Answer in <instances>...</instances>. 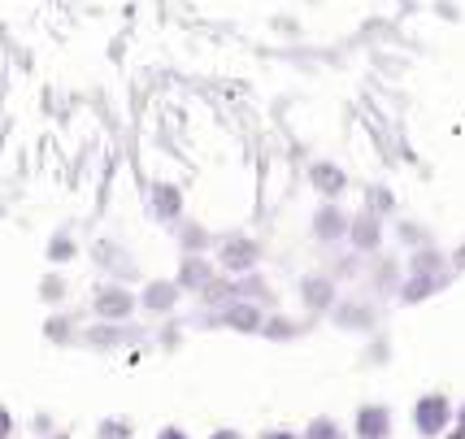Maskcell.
<instances>
[{
	"label": "cell",
	"instance_id": "cell-1",
	"mask_svg": "<svg viewBox=\"0 0 465 439\" xmlns=\"http://www.w3.org/2000/svg\"><path fill=\"white\" fill-rule=\"evenodd\" d=\"M213 261H218V270L223 274H252V270H262L265 261V244L257 235H248V231H231V235H218L213 244Z\"/></svg>",
	"mask_w": 465,
	"mask_h": 439
},
{
	"label": "cell",
	"instance_id": "cell-2",
	"mask_svg": "<svg viewBox=\"0 0 465 439\" xmlns=\"http://www.w3.org/2000/svg\"><path fill=\"white\" fill-rule=\"evenodd\" d=\"M87 309H92V318L101 322H131L140 314V292H131V283L101 279L92 300H87Z\"/></svg>",
	"mask_w": 465,
	"mask_h": 439
},
{
	"label": "cell",
	"instance_id": "cell-3",
	"mask_svg": "<svg viewBox=\"0 0 465 439\" xmlns=\"http://www.w3.org/2000/svg\"><path fill=\"white\" fill-rule=\"evenodd\" d=\"M452 418H457V409H452V400L444 392H422L409 409V422H413L418 439H444Z\"/></svg>",
	"mask_w": 465,
	"mask_h": 439
},
{
	"label": "cell",
	"instance_id": "cell-4",
	"mask_svg": "<svg viewBox=\"0 0 465 439\" xmlns=\"http://www.w3.org/2000/svg\"><path fill=\"white\" fill-rule=\"evenodd\" d=\"M87 257H92V265L101 270L104 279H118V283H135V279H140L135 253H131L122 240H114V235H101V240L87 244Z\"/></svg>",
	"mask_w": 465,
	"mask_h": 439
},
{
	"label": "cell",
	"instance_id": "cell-5",
	"mask_svg": "<svg viewBox=\"0 0 465 439\" xmlns=\"http://www.w3.org/2000/svg\"><path fill=\"white\" fill-rule=\"evenodd\" d=\"M326 322H331L335 331H344V335H370V331L379 326V304L370 296H344V292H340V300L331 304Z\"/></svg>",
	"mask_w": 465,
	"mask_h": 439
},
{
	"label": "cell",
	"instance_id": "cell-6",
	"mask_svg": "<svg viewBox=\"0 0 465 439\" xmlns=\"http://www.w3.org/2000/svg\"><path fill=\"white\" fill-rule=\"evenodd\" d=\"M265 304H257V300H231L226 309H218V314H201V326H223V331H231V335H262L265 326Z\"/></svg>",
	"mask_w": 465,
	"mask_h": 439
},
{
	"label": "cell",
	"instance_id": "cell-7",
	"mask_svg": "<svg viewBox=\"0 0 465 439\" xmlns=\"http://www.w3.org/2000/svg\"><path fill=\"white\" fill-rule=\"evenodd\" d=\"M296 300L309 318H326L331 304L340 300V279L331 270H304L301 283H296Z\"/></svg>",
	"mask_w": 465,
	"mask_h": 439
},
{
	"label": "cell",
	"instance_id": "cell-8",
	"mask_svg": "<svg viewBox=\"0 0 465 439\" xmlns=\"http://www.w3.org/2000/svg\"><path fill=\"white\" fill-rule=\"evenodd\" d=\"M348 222H352V214L340 200H322L309 218V240L318 248H340V244H348Z\"/></svg>",
	"mask_w": 465,
	"mask_h": 439
},
{
	"label": "cell",
	"instance_id": "cell-9",
	"mask_svg": "<svg viewBox=\"0 0 465 439\" xmlns=\"http://www.w3.org/2000/svg\"><path fill=\"white\" fill-rule=\"evenodd\" d=\"M148 331L135 326V322H92V326H83L79 331V344L83 348H92V353H114V348H126V344H140Z\"/></svg>",
	"mask_w": 465,
	"mask_h": 439
},
{
	"label": "cell",
	"instance_id": "cell-10",
	"mask_svg": "<svg viewBox=\"0 0 465 439\" xmlns=\"http://www.w3.org/2000/svg\"><path fill=\"white\" fill-rule=\"evenodd\" d=\"M148 218L157 222V226H179L187 218V196H183L179 183H170V179L148 183Z\"/></svg>",
	"mask_w": 465,
	"mask_h": 439
},
{
	"label": "cell",
	"instance_id": "cell-11",
	"mask_svg": "<svg viewBox=\"0 0 465 439\" xmlns=\"http://www.w3.org/2000/svg\"><path fill=\"white\" fill-rule=\"evenodd\" d=\"M391 222L379 218V214H370V209H357L352 214V222H348V248L352 253H361V257H374V253H383V244H387V231Z\"/></svg>",
	"mask_w": 465,
	"mask_h": 439
},
{
	"label": "cell",
	"instance_id": "cell-12",
	"mask_svg": "<svg viewBox=\"0 0 465 439\" xmlns=\"http://www.w3.org/2000/svg\"><path fill=\"white\" fill-rule=\"evenodd\" d=\"M183 300H187V292H183L174 279H143L140 314H148V318H174Z\"/></svg>",
	"mask_w": 465,
	"mask_h": 439
},
{
	"label": "cell",
	"instance_id": "cell-13",
	"mask_svg": "<svg viewBox=\"0 0 465 439\" xmlns=\"http://www.w3.org/2000/svg\"><path fill=\"white\" fill-rule=\"evenodd\" d=\"M223 270H218V261L213 253H179V270H174V283H179L187 296H201L209 283L218 279Z\"/></svg>",
	"mask_w": 465,
	"mask_h": 439
},
{
	"label": "cell",
	"instance_id": "cell-14",
	"mask_svg": "<svg viewBox=\"0 0 465 439\" xmlns=\"http://www.w3.org/2000/svg\"><path fill=\"white\" fill-rule=\"evenodd\" d=\"M365 283H370L374 296H396L401 283H405V261L396 253H374L365 261Z\"/></svg>",
	"mask_w": 465,
	"mask_h": 439
},
{
	"label": "cell",
	"instance_id": "cell-15",
	"mask_svg": "<svg viewBox=\"0 0 465 439\" xmlns=\"http://www.w3.org/2000/svg\"><path fill=\"white\" fill-rule=\"evenodd\" d=\"M309 187H313V196L322 200H340L348 192V170L340 161H309Z\"/></svg>",
	"mask_w": 465,
	"mask_h": 439
},
{
	"label": "cell",
	"instance_id": "cell-16",
	"mask_svg": "<svg viewBox=\"0 0 465 439\" xmlns=\"http://www.w3.org/2000/svg\"><path fill=\"white\" fill-rule=\"evenodd\" d=\"M391 409L387 404H361L357 414H352V439H391Z\"/></svg>",
	"mask_w": 465,
	"mask_h": 439
},
{
	"label": "cell",
	"instance_id": "cell-17",
	"mask_svg": "<svg viewBox=\"0 0 465 439\" xmlns=\"http://www.w3.org/2000/svg\"><path fill=\"white\" fill-rule=\"evenodd\" d=\"M448 283H452V274H405L396 300H401V304H426L430 296H440Z\"/></svg>",
	"mask_w": 465,
	"mask_h": 439
},
{
	"label": "cell",
	"instance_id": "cell-18",
	"mask_svg": "<svg viewBox=\"0 0 465 439\" xmlns=\"http://www.w3.org/2000/svg\"><path fill=\"white\" fill-rule=\"evenodd\" d=\"M405 274H457V270H452V257L440 244H426V248H413L405 257Z\"/></svg>",
	"mask_w": 465,
	"mask_h": 439
},
{
	"label": "cell",
	"instance_id": "cell-19",
	"mask_svg": "<svg viewBox=\"0 0 465 439\" xmlns=\"http://www.w3.org/2000/svg\"><path fill=\"white\" fill-rule=\"evenodd\" d=\"M174 240H179V253H213L218 235H213V231H209L204 222L183 218L179 226H174Z\"/></svg>",
	"mask_w": 465,
	"mask_h": 439
},
{
	"label": "cell",
	"instance_id": "cell-20",
	"mask_svg": "<svg viewBox=\"0 0 465 439\" xmlns=\"http://www.w3.org/2000/svg\"><path fill=\"white\" fill-rule=\"evenodd\" d=\"M231 300H240V279H235V274H218V279L196 296V304H201L204 314H218V309H226Z\"/></svg>",
	"mask_w": 465,
	"mask_h": 439
},
{
	"label": "cell",
	"instance_id": "cell-21",
	"mask_svg": "<svg viewBox=\"0 0 465 439\" xmlns=\"http://www.w3.org/2000/svg\"><path fill=\"white\" fill-rule=\"evenodd\" d=\"M361 209H370V214H379V218H401V196L387 187V183H365L361 187Z\"/></svg>",
	"mask_w": 465,
	"mask_h": 439
},
{
	"label": "cell",
	"instance_id": "cell-22",
	"mask_svg": "<svg viewBox=\"0 0 465 439\" xmlns=\"http://www.w3.org/2000/svg\"><path fill=\"white\" fill-rule=\"evenodd\" d=\"M391 240L401 244L405 253H413V248L435 244V231H430L422 218H391Z\"/></svg>",
	"mask_w": 465,
	"mask_h": 439
},
{
	"label": "cell",
	"instance_id": "cell-23",
	"mask_svg": "<svg viewBox=\"0 0 465 439\" xmlns=\"http://www.w3.org/2000/svg\"><path fill=\"white\" fill-rule=\"evenodd\" d=\"M304 335V322H296V318H287V314H265V326H262V340H270V344H296Z\"/></svg>",
	"mask_w": 465,
	"mask_h": 439
},
{
	"label": "cell",
	"instance_id": "cell-24",
	"mask_svg": "<svg viewBox=\"0 0 465 439\" xmlns=\"http://www.w3.org/2000/svg\"><path fill=\"white\" fill-rule=\"evenodd\" d=\"M79 322L70 318V314H61V309H53L48 314V322H44V340L48 344H79Z\"/></svg>",
	"mask_w": 465,
	"mask_h": 439
},
{
	"label": "cell",
	"instance_id": "cell-25",
	"mask_svg": "<svg viewBox=\"0 0 465 439\" xmlns=\"http://www.w3.org/2000/svg\"><path fill=\"white\" fill-rule=\"evenodd\" d=\"M48 265H70V261L79 257V240L70 235V231H53V240H48Z\"/></svg>",
	"mask_w": 465,
	"mask_h": 439
},
{
	"label": "cell",
	"instance_id": "cell-26",
	"mask_svg": "<svg viewBox=\"0 0 465 439\" xmlns=\"http://www.w3.org/2000/svg\"><path fill=\"white\" fill-rule=\"evenodd\" d=\"M240 296L243 300H257L265 309H274V287L262 279V270H252V274H240Z\"/></svg>",
	"mask_w": 465,
	"mask_h": 439
},
{
	"label": "cell",
	"instance_id": "cell-27",
	"mask_svg": "<svg viewBox=\"0 0 465 439\" xmlns=\"http://www.w3.org/2000/svg\"><path fill=\"white\" fill-rule=\"evenodd\" d=\"M365 261H370V257H361V253H352V248H348V253H340V257L326 261V270H331V274H335L340 283H344V279H361V274H365Z\"/></svg>",
	"mask_w": 465,
	"mask_h": 439
},
{
	"label": "cell",
	"instance_id": "cell-28",
	"mask_svg": "<svg viewBox=\"0 0 465 439\" xmlns=\"http://www.w3.org/2000/svg\"><path fill=\"white\" fill-rule=\"evenodd\" d=\"M301 435H304V439H348V431H344V422H340V418H331V414H318V418L304 422Z\"/></svg>",
	"mask_w": 465,
	"mask_h": 439
},
{
	"label": "cell",
	"instance_id": "cell-29",
	"mask_svg": "<svg viewBox=\"0 0 465 439\" xmlns=\"http://www.w3.org/2000/svg\"><path fill=\"white\" fill-rule=\"evenodd\" d=\"M96 439H135V418H126V414H109V418L96 422Z\"/></svg>",
	"mask_w": 465,
	"mask_h": 439
},
{
	"label": "cell",
	"instance_id": "cell-30",
	"mask_svg": "<svg viewBox=\"0 0 465 439\" xmlns=\"http://www.w3.org/2000/svg\"><path fill=\"white\" fill-rule=\"evenodd\" d=\"M65 296H70V283L61 279L57 270H48V274L40 279V300L48 304V309H61V304H65Z\"/></svg>",
	"mask_w": 465,
	"mask_h": 439
},
{
	"label": "cell",
	"instance_id": "cell-31",
	"mask_svg": "<svg viewBox=\"0 0 465 439\" xmlns=\"http://www.w3.org/2000/svg\"><path fill=\"white\" fill-rule=\"evenodd\" d=\"M14 431H18V422H14V414L0 404V439H14Z\"/></svg>",
	"mask_w": 465,
	"mask_h": 439
},
{
	"label": "cell",
	"instance_id": "cell-32",
	"mask_svg": "<svg viewBox=\"0 0 465 439\" xmlns=\"http://www.w3.org/2000/svg\"><path fill=\"white\" fill-rule=\"evenodd\" d=\"M157 439H192V435H187L183 426H174V422H170V426H162V431H157Z\"/></svg>",
	"mask_w": 465,
	"mask_h": 439
},
{
	"label": "cell",
	"instance_id": "cell-33",
	"mask_svg": "<svg viewBox=\"0 0 465 439\" xmlns=\"http://www.w3.org/2000/svg\"><path fill=\"white\" fill-rule=\"evenodd\" d=\"M262 439H304L296 431H287V426H274V431H262Z\"/></svg>",
	"mask_w": 465,
	"mask_h": 439
},
{
	"label": "cell",
	"instance_id": "cell-34",
	"mask_svg": "<svg viewBox=\"0 0 465 439\" xmlns=\"http://www.w3.org/2000/svg\"><path fill=\"white\" fill-rule=\"evenodd\" d=\"M448 257H452V270H457V274H461V270H465V244H457V248H452V253H448Z\"/></svg>",
	"mask_w": 465,
	"mask_h": 439
},
{
	"label": "cell",
	"instance_id": "cell-35",
	"mask_svg": "<svg viewBox=\"0 0 465 439\" xmlns=\"http://www.w3.org/2000/svg\"><path fill=\"white\" fill-rule=\"evenodd\" d=\"M209 439H243V435H240V431H235V426H218V431H213V435H209Z\"/></svg>",
	"mask_w": 465,
	"mask_h": 439
},
{
	"label": "cell",
	"instance_id": "cell-36",
	"mask_svg": "<svg viewBox=\"0 0 465 439\" xmlns=\"http://www.w3.org/2000/svg\"><path fill=\"white\" fill-rule=\"evenodd\" d=\"M457 426H461V431H465V400H461V404H457Z\"/></svg>",
	"mask_w": 465,
	"mask_h": 439
},
{
	"label": "cell",
	"instance_id": "cell-37",
	"mask_svg": "<svg viewBox=\"0 0 465 439\" xmlns=\"http://www.w3.org/2000/svg\"><path fill=\"white\" fill-rule=\"evenodd\" d=\"M448 439H465V431H461V426H457V431H452V435H448Z\"/></svg>",
	"mask_w": 465,
	"mask_h": 439
},
{
	"label": "cell",
	"instance_id": "cell-38",
	"mask_svg": "<svg viewBox=\"0 0 465 439\" xmlns=\"http://www.w3.org/2000/svg\"><path fill=\"white\" fill-rule=\"evenodd\" d=\"M48 439H53V435H48ZM57 439H61V435H57Z\"/></svg>",
	"mask_w": 465,
	"mask_h": 439
}]
</instances>
